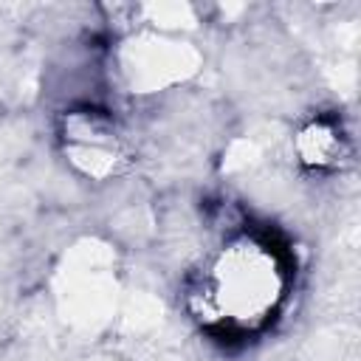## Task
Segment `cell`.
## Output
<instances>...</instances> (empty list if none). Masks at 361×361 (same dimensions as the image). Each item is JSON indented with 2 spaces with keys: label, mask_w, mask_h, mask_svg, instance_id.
<instances>
[{
  "label": "cell",
  "mask_w": 361,
  "mask_h": 361,
  "mask_svg": "<svg viewBox=\"0 0 361 361\" xmlns=\"http://www.w3.org/2000/svg\"><path fill=\"white\" fill-rule=\"evenodd\" d=\"M338 135L333 127L327 124H310L307 130L299 133V155L313 164V166H327V164H336L338 158Z\"/></svg>",
  "instance_id": "cell-1"
}]
</instances>
